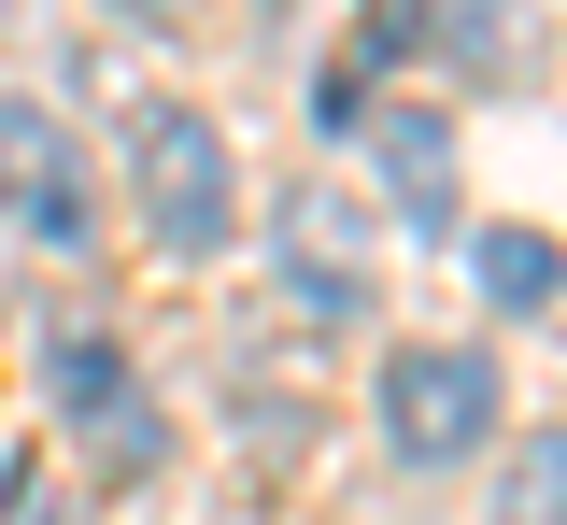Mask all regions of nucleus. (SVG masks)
<instances>
[{
	"mask_svg": "<svg viewBox=\"0 0 567 525\" xmlns=\"http://www.w3.org/2000/svg\"><path fill=\"white\" fill-rule=\"evenodd\" d=\"M468 270H483L496 312H554V299H567V241H554V227H483Z\"/></svg>",
	"mask_w": 567,
	"mask_h": 525,
	"instance_id": "7",
	"label": "nucleus"
},
{
	"mask_svg": "<svg viewBox=\"0 0 567 525\" xmlns=\"http://www.w3.org/2000/svg\"><path fill=\"white\" fill-rule=\"evenodd\" d=\"M128 199H142V227H156V256H227V227H241L227 128L185 114V100H142L128 114Z\"/></svg>",
	"mask_w": 567,
	"mask_h": 525,
	"instance_id": "1",
	"label": "nucleus"
},
{
	"mask_svg": "<svg viewBox=\"0 0 567 525\" xmlns=\"http://www.w3.org/2000/svg\"><path fill=\"white\" fill-rule=\"evenodd\" d=\"M114 14H142V29H171V14H185V0H114Z\"/></svg>",
	"mask_w": 567,
	"mask_h": 525,
	"instance_id": "10",
	"label": "nucleus"
},
{
	"mask_svg": "<svg viewBox=\"0 0 567 525\" xmlns=\"http://www.w3.org/2000/svg\"><path fill=\"white\" fill-rule=\"evenodd\" d=\"M14 525H58V483H43V469L14 483Z\"/></svg>",
	"mask_w": 567,
	"mask_h": 525,
	"instance_id": "9",
	"label": "nucleus"
},
{
	"mask_svg": "<svg viewBox=\"0 0 567 525\" xmlns=\"http://www.w3.org/2000/svg\"><path fill=\"white\" fill-rule=\"evenodd\" d=\"M284 256H298V327H354L369 312V285H354V214L341 199H284Z\"/></svg>",
	"mask_w": 567,
	"mask_h": 525,
	"instance_id": "6",
	"label": "nucleus"
},
{
	"mask_svg": "<svg viewBox=\"0 0 567 525\" xmlns=\"http://www.w3.org/2000/svg\"><path fill=\"white\" fill-rule=\"evenodd\" d=\"M483 426H496V370L483 356H454V341H398L383 356V441L412 454V469L483 454Z\"/></svg>",
	"mask_w": 567,
	"mask_h": 525,
	"instance_id": "3",
	"label": "nucleus"
},
{
	"mask_svg": "<svg viewBox=\"0 0 567 525\" xmlns=\"http://www.w3.org/2000/svg\"><path fill=\"white\" fill-rule=\"evenodd\" d=\"M496 525H567V426H525V441H511V497H496Z\"/></svg>",
	"mask_w": 567,
	"mask_h": 525,
	"instance_id": "8",
	"label": "nucleus"
},
{
	"mask_svg": "<svg viewBox=\"0 0 567 525\" xmlns=\"http://www.w3.org/2000/svg\"><path fill=\"white\" fill-rule=\"evenodd\" d=\"M369 156H383L398 227H412V241H440V227H454V128H440L425 100H398V114H369Z\"/></svg>",
	"mask_w": 567,
	"mask_h": 525,
	"instance_id": "5",
	"label": "nucleus"
},
{
	"mask_svg": "<svg viewBox=\"0 0 567 525\" xmlns=\"http://www.w3.org/2000/svg\"><path fill=\"white\" fill-rule=\"evenodd\" d=\"M0 214L29 227V241H58V256H85V241H100V185H85V143H71L43 100H14V85H0Z\"/></svg>",
	"mask_w": 567,
	"mask_h": 525,
	"instance_id": "4",
	"label": "nucleus"
},
{
	"mask_svg": "<svg viewBox=\"0 0 567 525\" xmlns=\"http://www.w3.org/2000/svg\"><path fill=\"white\" fill-rule=\"evenodd\" d=\"M43 383H58V426H71V454H85L100 483H156V454H171V412L142 398L128 341H100V327H71L58 356H43Z\"/></svg>",
	"mask_w": 567,
	"mask_h": 525,
	"instance_id": "2",
	"label": "nucleus"
}]
</instances>
